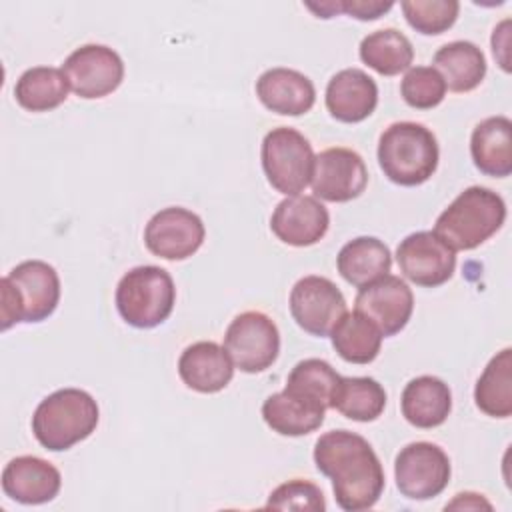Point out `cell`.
Returning <instances> with one entry per match:
<instances>
[{
	"label": "cell",
	"instance_id": "cell-10",
	"mask_svg": "<svg viewBox=\"0 0 512 512\" xmlns=\"http://www.w3.org/2000/svg\"><path fill=\"white\" fill-rule=\"evenodd\" d=\"M62 72L76 96L96 100L112 94L122 84L124 62L110 46L84 44L64 60Z\"/></svg>",
	"mask_w": 512,
	"mask_h": 512
},
{
	"label": "cell",
	"instance_id": "cell-31",
	"mask_svg": "<svg viewBox=\"0 0 512 512\" xmlns=\"http://www.w3.org/2000/svg\"><path fill=\"white\" fill-rule=\"evenodd\" d=\"M338 382H340V374L326 360L306 358L292 368L284 390L304 396L312 402H318L324 408H330L332 394Z\"/></svg>",
	"mask_w": 512,
	"mask_h": 512
},
{
	"label": "cell",
	"instance_id": "cell-2",
	"mask_svg": "<svg viewBox=\"0 0 512 512\" xmlns=\"http://www.w3.org/2000/svg\"><path fill=\"white\" fill-rule=\"evenodd\" d=\"M60 302V278L44 260H24L0 280V328L42 322Z\"/></svg>",
	"mask_w": 512,
	"mask_h": 512
},
{
	"label": "cell",
	"instance_id": "cell-15",
	"mask_svg": "<svg viewBox=\"0 0 512 512\" xmlns=\"http://www.w3.org/2000/svg\"><path fill=\"white\" fill-rule=\"evenodd\" d=\"M354 310L372 320L384 338L394 336L406 328L412 316L414 294L400 276L386 274L360 288Z\"/></svg>",
	"mask_w": 512,
	"mask_h": 512
},
{
	"label": "cell",
	"instance_id": "cell-20",
	"mask_svg": "<svg viewBox=\"0 0 512 512\" xmlns=\"http://www.w3.org/2000/svg\"><path fill=\"white\" fill-rule=\"evenodd\" d=\"M256 96L280 116H302L316 102V88L308 76L292 68H270L256 80Z\"/></svg>",
	"mask_w": 512,
	"mask_h": 512
},
{
	"label": "cell",
	"instance_id": "cell-29",
	"mask_svg": "<svg viewBox=\"0 0 512 512\" xmlns=\"http://www.w3.org/2000/svg\"><path fill=\"white\" fill-rule=\"evenodd\" d=\"M360 60L382 76L406 72L414 60L412 42L396 28L374 30L362 38L358 48Z\"/></svg>",
	"mask_w": 512,
	"mask_h": 512
},
{
	"label": "cell",
	"instance_id": "cell-4",
	"mask_svg": "<svg viewBox=\"0 0 512 512\" xmlns=\"http://www.w3.org/2000/svg\"><path fill=\"white\" fill-rule=\"evenodd\" d=\"M100 410L92 394L60 388L48 394L32 414V434L50 452H62L86 440L98 426Z\"/></svg>",
	"mask_w": 512,
	"mask_h": 512
},
{
	"label": "cell",
	"instance_id": "cell-3",
	"mask_svg": "<svg viewBox=\"0 0 512 512\" xmlns=\"http://www.w3.org/2000/svg\"><path fill=\"white\" fill-rule=\"evenodd\" d=\"M438 140L420 122H394L378 140V164L384 176L398 186H420L438 168Z\"/></svg>",
	"mask_w": 512,
	"mask_h": 512
},
{
	"label": "cell",
	"instance_id": "cell-21",
	"mask_svg": "<svg viewBox=\"0 0 512 512\" xmlns=\"http://www.w3.org/2000/svg\"><path fill=\"white\" fill-rule=\"evenodd\" d=\"M400 408L406 422L416 428L430 430L444 424L450 416L452 392L448 384L436 376H416L404 386Z\"/></svg>",
	"mask_w": 512,
	"mask_h": 512
},
{
	"label": "cell",
	"instance_id": "cell-16",
	"mask_svg": "<svg viewBox=\"0 0 512 512\" xmlns=\"http://www.w3.org/2000/svg\"><path fill=\"white\" fill-rule=\"evenodd\" d=\"M330 226V214L316 196H286L272 212L270 230L274 236L294 248L320 242Z\"/></svg>",
	"mask_w": 512,
	"mask_h": 512
},
{
	"label": "cell",
	"instance_id": "cell-24",
	"mask_svg": "<svg viewBox=\"0 0 512 512\" xmlns=\"http://www.w3.org/2000/svg\"><path fill=\"white\" fill-rule=\"evenodd\" d=\"M432 68L442 76L452 92H470L486 76L484 52L468 40H454L440 46L432 58Z\"/></svg>",
	"mask_w": 512,
	"mask_h": 512
},
{
	"label": "cell",
	"instance_id": "cell-26",
	"mask_svg": "<svg viewBox=\"0 0 512 512\" xmlns=\"http://www.w3.org/2000/svg\"><path fill=\"white\" fill-rule=\"evenodd\" d=\"M382 332L358 310L346 312L330 332L338 356L350 364H370L380 354Z\"/></svg>",
	"mask_w": 512,
	"mask_h": 512
},
{
	"label": "cell",
	"instance_id": "cell-22",
	"mask_svg": "<svg viewBox=\"0 0 512 512\" xmlns=\"http://www.w3.org/2000/svg\"><path fill=\"white\" fill-rule=\"evenodd\" d=\"M474 166L492 178L512 174V122L506 116H490L478 122L470 136Z\"/></svg>",
	"mask_w": 512,
	"mask_h": 512
},
{
	"label": "cell",
	"instance_id": "cell-14",
	"mask_svg": "<svg viewBox=\"0 0 512 512\" xmlns=\"http://www.w3.org/2000/svg\"><path fill=\"white\" fill-rule=\"evenodd\" d=\"M310 186L320 200L350 202L366 190L368 168L356 150L326 148L314 156Z\"/></svg>",
	"mask_w": 512,
	"mask_h": 512
},
{
	"label": "cell",
	"instance_id": "cell-25",
	"mask_svg": "<svg viewBox=\"0 0 512 512\" xmlns=\"http://www.w3.org/2000/svg\"><path fill=\"white\" fill-rule=\"evenodd\" d=\"M390 266V248L374 236H358L346 242L336 258V268L340 276L356 288H362L386 276L390 272Z\"/></svg>",
	"mask_w": 512,
	"mask_h": 512
},
{
	"label": "cell",
	"instance_id": "cell-34",
	"mask_svg": "<svg viewBox=\"0 0 512 512\" xmlns=\"http://www.w3.org/2000/svg\"><path fill=\"white\" fill-rule=\"evenodd\" d=\"M268 510H310V512H324L326 510V500L322 490L308 480H288L280 486H276L270 496L266 506Z\"/></svg>",
	"mask_w": 512,
	"mask_h": 512
},
{
	"label": "cell",
	"instance_id": "cell-13",
	"mask_svg": "<svg viewBox=\"0 0 512 512\" xmlns=\"http://www.w3.org/2000/svg\"><path fill=\"white\" fill-rule=\"evenodd\" d=\"M206 228L198 214L188 208L168 206L156 212L144 228L146 248L164 260H186L204 242Z\"/></svg>",
	"mask_w": 512,
	"mask_h": 512
},
{
	"label": "cell",
	"instance_id": "cell-18",
	"mask_svg": "<svg viewBox=\"0 0 512 512\" xmlns=\"http://www.w3.org/2000/svg\"><path fill=\"white\" fill-rule=\"evenodd\" d=\"M324 100L334 120L356 124L366 120L376 110L378 86L364 70L344 68L328 80Z\"/></svg>",
	"mask_w": 512,
	"mask_h": 512
},
{
	"label": "cell",
	"instance_id": "cell-8",
	"mask_svg": "<svg viewBox=\"0 0 512 512\" xmlns=\"http://www.w3.org/2000/svg\"><path fill=\"white\" fill-rule=\"evenodd\" d=\"M224 350L234 368L256 374L270 368L280 352V332L274 320L260 310L238 314L226 328Z\"/></svg>",
	"mask_w": 512,
	"mask_h": 512
},
{
	"label": "cell",
	"instance_id": "cell-5",
	"mask_svg": "<svg viewBox=\"0 0 512 512\" xmlns=\"http://www.w3.org/2000/svg\"><path fill=\"white\" fill-rule=\"evenodd\" d=\"M506 220V202L484 186H470L460 192L436 218L434 234L454 252L474 250L492 238Z\"/></svg>",
	"mask_w": 512,
	"mask_h": 512
},
{
	"label": "cell",
	"instance_id": "cell-30",
	"mask_svg": "<svg viewBox=\"0 0 512 512\" xmlns=\"http://www.w3.org/2000/svg\"><path fill=\"white\" fill-rule=\"evenodd\" d=\"M474 402L480 412L492 418L512 414V350L504 348L486 364L474 388Z\"/></svg>",
	"mask_w": 512,
	"mask_h": 512
},
{
	"label": "cell",
	"instance_id": "cell-6",
	"mask_svg": "<svg viewBox=\"0 0 512 512\" xmlns=\"http://www.w3.org/2000/svg\"><path fill=\"white\" fill-rule=\"evenodd\" d=\"M176 286L172 276L154 264L130 268L116 286V308L134 328H156L172 314Z\"/></svg>",
	"mask_w": 512,
	"mask_h": 512
},
{
	"label": "cell",
	"instance_id": "cell-12",
	"mask_svg": "<svg viewBox=\"0 0 512 512\" xmlns=\"http://www.w3.org/2000/svg\"><path fill=\"white\" fill-rule=\"evenodd\" d=\"M396 262L402 276L416 286L436 288L452 278L456 270V252L432 230H420L400 240Z\"/></svg>",
	"mask_w": 512,
	"mask_h": 512
},
{
	"label": "cell",
	"instance_id": "cell-28",
	"mask_svg": "<svg viewBox=\"0 0 512 512\" xmlns=\"http://www.w3.org/2000/svg\"><path fill=\"white\" fill-rule=\"evenodd\" d=\"M330 408L354 422H372L386 408V390L370 376H340Z\"/></svg>",
	"mask_w": 512,
	"mask_h": 512
},
{
	"label": "cell",
	"instance_id": "cell-9",
	"mask_svg": "<svg viewBox=\"0 0 512 512\" xmlns=\"http://www.w3.org/2000/svg\"><path fill=\"white\" fill-rule=\"evenodd\" d=\"M450 458L432 442H410L394 460L396 488L408 500H430L450 482Z\"/></svg>",
	"mask_w": 512,
	"mask_h": 512
},
{
	"label": "cell",
	"instance_id": "cell-35",
	"mask_svg": "<svg viewBox=\"0 0 512 512\" xmlns=\"http://www.w3.org/2000/svg\"><path fill=\"white\" fill-rule=\"evenodd\" d=\"M394 6V2H382V0H330V2H320V4H312L308 2L306 8L312 10L318 18H332L340 12L348 14L350 18L368 22V20H376L380 16H384L390 8Z\"/></svg>",
	"mask_w": 512,
	"mask_h": 512
},
{
	"label": "cell",
	"instance_id": "cell-36",
	"mask_svg": "<svg viewBox=\"0 0 512 512\" xmlns=\"http://www.w3.org/2000/svg\"><path fill=\"white\" fill-rule=\"evenodd\" d=\"M508 26H510V20H502L492 32V52H494V58H498L504 72H510L508 58L504 56V52L508 50V36H510Z\"/></svg>",
	"mask_w": 512,
	"mask_h": 512
},
{
	"label": "cell",
	"instance_id": "cell-11",
	"mask_svg": "<svg viewBox=\"0 0 512 512\" xmlns=\"http://www.w3.org/2000/svg\"><path fill=\"white\" fill-rule=\"evenodd\" d=\"M290 314L304 332L324 338L346 314V300L330 278L310 274L292 286Z\"/></svg>",
	"mask_w": 512,
	"mask_h": 512
},
{
	"label": "cell",
	"instance_id": "cell-37",
	"mask_svg": "<svg viewBox=\"0 0 512 512\" xmlns=\"http://www.w3.org/2000/svg\"><path fill=\"white\" fill-rule=\"evenodd\" d=\"M446 508H472V510H478V508H486L490 510L492 504L486 502L482 498V494H476V492H460L456 494V498L452 502L446 504Z\"/></svg>",
	"mask_w": 512,
	"mask_h": 512
},
{
	"label": "cell",
	"instance_id": "cell-1",
	"mask_svg": "<svg viewBox=\"0 0 512 512\" xmlns=\"http://www.w3.org/2000/svg\"><path fill=\"white\" fill-rule=\"evenodd\" d=\"M316 468L332 480L336 504L346 512L372 508L384 492V468L368 440L350 430H330L314 444Z\"/></svg>",
	"mask_w": 512,
	"mask_h": 512
},
{
	"label": "cell",
	"instance_id": "cell-17",
	"mask_svg": "<svg viewBox=\"0 0 512 512\" xmlns=\"http://www.w3.org/2000/svg\"><path fill=\"white\" fill-rule=\"evenodd\" d=\"M60 470L40 456H16L2 470L4 494L20 504H44L58 496Z\"/></svg>",
	"mask_w": 512,
	"mask_h": 512
},
{
	"label": "cell",
	"instance_id": "cell-23",
	"mask_svg": "<svg viewBox=\"0 0 512 512\" xmlns=\"http://www.w3.org/2000/svg\"><path fill=\"white\" fill-rule=\"evenodd\" d=\"M324 414L322 404L288 390L268 396L262 404L264 422L280 436H306L322 426Z\"/></svg>",
	"mask_w": 512,
	"mask_h": 512
},
{
	"label": "cell",
	"instance_id": "cell-27",
	"mask_svg": "<svg viewBox=\"0 0 512 512\" xmlns=\"http://www.w3.org/2000/svg\"><path fill=\"white\" fill-rule=\"evenodd\" d=\"M68 90L70 84L62 68L34 66L16 80L14 98L28 112H48L68 98Z\"/></svg>",
	"mask_w": 512,
	"mask_h": 512
},
{
	"label": "cell",
	"instance_id": "cell-33",
	"mask_svg": "<svg viewBox=\"0 0 512 512\" xmlns=\"http://www.w3.org/2000/svg\"><path fill=\"white\" fill-rule=\"evenodd\" d=\"M400 94L410 108L432 110L446 96V84L432 66H412L400 82Z\"/></svg>",
	"mask_w": 512,
	"mask_h": 512
},
{
	"label": "cell",
	"instance_id": "cell-32",
	"mask_svg": "<svg viewBox=\"0 0 512 512\" xmlns=\"http://www.w3.org/2000/svg\"><path fill=\"white\" fill-rule=\"evenodd\" d=\"M400 8L406 22L426 36L442 34L452 28L460 12L456 0H404Z\"/></svg>",
	"mask_w": 512,
	"mask_h": 512
},
{
	"label": "cell",
	"instance_id": "cell-19",
	"mask_svg": "<svg viewBox=\"0 0 512 512\" xmlns=\"http://www.w3.org/2000/svg\"><path fill=\"white\" fill-rule=\"evenodd\" d=\"M178 374L190 390L200 394H214L230 384L234 376V364L220 344L212 340H200L186 346L180 354Z\"/></svg>",
	"mask_w": 512,
	"mask_h": 512
},
{
	"label": "cell",
	"instance_id": "cell-7",
	"mask_svg": "<svg viewBox=\"0 0 512 512\" xmlns=\"http://www.w3.org/2000/svg\"><path fill=\"white\" fill-rule=\"evenodd\" d=\"M260 158L266 180L280 194L296 196L310 184L314 152L298 130L290 126L272 128L262 140Z\"/></svg>",
	"mask_w": 512,
	"mask_h": 512
}]
</instances>
